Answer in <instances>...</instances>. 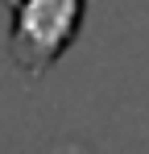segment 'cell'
Masks as SVG:
<instances>
[{
	"label": "cell",
	"mask_w": 149,
	"mask_h": 154,
	"mask_svg": "<svg viewBox=\"0 0 149 154\" xmlns=\"http://www.w3.org/2000/svg\"><path fill=\"white\" fill-rule=\"evenodd\" d=\"M8 8H13L8 50L29 75L50 71V63L71 46L83 17V0H8Z\"/></svg>",
	"instance_id": "obj_1"
}]
</instances>
